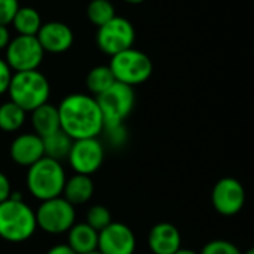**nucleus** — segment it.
<instances>
[{
    "label": "nucleus",
    "mask_w": 254,
    "mask_h": 254,
    "mask_svg": "<svg viewBox=\"0 0 254 254\" xmlns=\"http://www.w3.org/2000/svg\"><path fill=\"white\" fill-rule=\"evenodd\" d=\"M12 195V189H10V182L9 179L0 171V202L6 201L7 198H10Z\"/></svg>",
    "instance_id": "obj_29"
},
{
    "label": "nucleus",
    "mask_w": 254,
    "mask_h": 254,
    "mask_svg": "<svg viewBox=\"0 0 254 254\" xmlns=\"http://www.w3.org/2000/svg\"><path fill=\"white\" fill-rule=\"evenodd\" d=\"M45 51L36 36H18L10 39L4 49V61L13 73L37 70L43 63Z\"/></svg>",
    "instance_id": "obj_9"
},
{
    "label": "nucleus",
    "mask_w": 254,
    "mask_h": 254,
    "mask_svg": "<svg viewBox=\"0 0 254 254\" xmlns=\"http://www.w3.org/2000/svg\"><path fill=\"white\" fill-rule=\"evenodd\" d=\"M67 161L76 174L92 176L104 161V147L98 137L73 140Z\"/></svg>",
    "instance_id": "obj_10"
},
{
    "label": "nucleus",
    "mask_w": 254,
    "mask_h": 254,
    "mask_svg": "<svg viewBox=\"0 0 254 254\" xmlns=\"http://www.w3.org/2000/svg\"><path fill=\"white\" fill-rule=\"evenodd\" d=\"M124 1H127V3H129V4H140V3H143V1H146V0H124Z\"/></svg>",
    "instance_id": "obj_33"
},
{
    "label": "nucleus",
    "mask_w": 254,
    "mask_h": 254,
    "mask_svg": "<svg viewBox=\"0 0 254 254\" xmlns=\"http://www.w3.org/2000/svg\"><path fill=\"white\" fill-rule=\"evenodd\" d=\"M101 134L106 135L109 144L113 146V147H121L122 144H125L127 137H128L124 124H121V125H113V127H104Z\"/></svg>",
    "instance_id": "obj_26"
},
{
    "label": "nucleus",
    "mask_w": 254,
    "mask_h": 254,
    "mask_svg": "<svg viewBox=\"0 0 254 254\" xmlns=\"http://www.w3.org/2000/svg\"><path fill=\"white\" fill-rule=\"evenodd\" d=\"M9 155L15 164L27 168L31 167L33 164H36L39 159L45 156L42 137H39L34 132L19 134L10 143Z\"/></svg>",
    "instance_id": "obj_14"
},
{
    "label": "nucleus",
    "mask_w": 254,
    "mask_h": 254,
    "mask_svg": "<svg viewBox=\"0 0 254 254\" xmlns=\"http://www.w3.org/2000/svg\"><path fill=\"white\" fill-rule=\"evenodd\" d=\"M211 204L214 210L222 216L238 214L246 204V189L234 177L220 179L211 192Z\"/></svg>",
    "instance_id": "obj_11"
},
{
    "label": "nucleus",
    "mask_w": 254,
    "mask_h": 254,
    "mask_svg": "<svg viewBox=\"0 0 254 254\" xmlns=\"http://www.w3.org/2000/svg\"><path fill=\"white\" fill-rule=\"evenodd\" d=\"M7 94L9 100L24 112H33L39 106L48 103L51 85L46 76L39 70L16 71L12 74Z\"/></svg>",
    "instance_id": "obj_3"
},
{
    "label": "nucleus",
    "mask_w": 254,
    "mask_h": 254,
    "mask_svg": "<svg viewBox=\"0 0 254 254\" xmlns=\"http://www.w3.org/2000/svg\"><path fill=\"white\" fill-rule=\"evenodd\" d=\"M10 31L7 25H0V51H4L10 42Z\"/></svg>",
    "instance_id": "obj_30"
},
{
    "label": "nucleus",
    "mask_w": 254,
    "mask_h": 254,
    "mask_svg": "<svg viewBox=\"0 0 254 254\" xmlns=\"http://www.w3.org/2000/svg\"><path fill=\"white\" fill-rule=\"evenodd\" d=\"M112 213L104 205H92L86 213V225L100 232L112 223Z\"/></svg>",
    "instance_id": "obj_24"
},
{
    "label": "nucleus",
    "mask_w": 254,
    "mask_h": 254,
    "mask_svg": "<svg viewBox=\"0 0 254 254\" xmlns=\"http://www.w3.org/2000/svg\"><path fill=\"white\" fill-rule=\"evenodd\" d=\"M43 21L37 9L31 6H19L10 25L18 36H36Z\"/></svg>",
    "instance_id": "obj_19"
},
{
    "label": "nucleus",
    "mask_w": 254,
    "mask_h": 254,
    "mask_svg": "<svg viewBox=\"0 0 254 254\" xmlns=\"http://www.w3.org/2000/svg\"><path fill=\"white\" fill-rule=\"evenodd\" d=\"M147 244L152 254H174L182 249V235L174 225L162 222L150 229Z\"/></svg>",
    "instance_id": "obj_15"
},
{
    "label": "nucleus",
    "mask_w": 254,
    "mask_h": 254,
    "mask_svg": "<svg viewBox=\"0 0 254 254\" xmlns=\"http://www.w3.org/2000/svg\"><path fill=\"white\" fill-rule=\"evenodd\" d=\"M34 214L37 228H40L49 235H60L68 232L76 222L74 207L63 196L42 201L40 207Z\"/></svg>",
    "instance_id": "obj_8"
},
{
    "label": "nucleus",
    "mask_w": 254,
    "mask_h": 254,
    "mask_svg": "<svg viewBox=\"0 0 254 254\" xmlns=\"http://www.w3.org/2000/svg\"><path fill=\"white\" fill-rule=\"evenodd\" d=\"M27 118V112H24L19 106L12 103L10 100L0 106V129L4 132L18 131Z\"/></svg>",
    "instance_id": "obj_22"
},
{
    "label": "nucleus",
    "mask_w": 254,
    "mask_h": 254,
    "mask_svg": "<svg viewBox=\"0 0 254 254\" xmlns=\"http://www.w3.org/2000/svg\"><path fill=\"white\" fill-rule=\"evenodd\" d=\"M109 67L116 82L131 88L147 82L153 73L150 57L134 46L110 57Z\"/></svg>",
    "instance_id": "obj_5"
},
{
    "label": "nucleus",
    "mask_w": 254,
    "mask_h": 254,
    "mask_svg": "<svg viewBox=\"0 0 254 254\" xmlns=\"http://www.w3.org/2000/svg\"><path fill=\"white\" fill-rule=\"evenodd\" d=\"M135 247V235L124 223L112 222L98 232L97 250L101 254H134Z\"/></svg>",
    "instance_id": "obj_12"
},
{
    "label": "nucleus",
    "mask_w": 254,
    "mask_h": 254,
    "mask_svg": "<svg viewBox=\"0 0 254 254\" xmlns=\"http://www.w3.org/2000/svg\"><path fill=\"white\" fill-rule=\"evenodd\" d=\"M98 232L86 223H74L68 231V247L76 254H86L97 250Z\"/></svg>",
    "instance_id": "obj_18"
},
{
    "label": "nucleus",
    "mask_w": 254,
    "mask_h": 254,
    "mask_svg": "<svg viewBox=\"0 0 254 254\" xmlns=\"http://www.w3.org/2000/svg\"><path fill=\"white\" fill-rule=\"evenodd\" d=\"M18 7V0H0V25H10Z\"/></svg>",
    "instance_id": "obj_27"
},
{
    "label": "nucleus",
    "mask_w": 254,
    "mask_h": 254,
    "mask_svg": "<svg viewBox=\"0 0 254 254\" xmlns=\"http://www.w3.org/2000/svg\"><path fill=\"white\" fill-rule=\"evenodd\" d=\"M115 82L116 80H115L113 73H112L109 65H95V67H92L89 70V73L86 74V79H85V85H86L88 91L91 92L89 95H92V97H97V95L103 94Z\"/></svg>",
    "instance_id": "obj_21"
},
{
    "label": "nucleus",
    "mask_w": 254,
    "mask_h": 254,
    "mask_svg": "<svg viewBox=\"0 0 254 254\" xmlns=\"http://www.w3.org/2000/svg\"><path fill=\"white\" fill-rule=\"evenodd\" d=\"M30 113H31V125L34 134H37L39 137L43 138L61 129L57 106L51 103H45Z\"/></svg>",
    "instance_id": "obj_16"
},
{
    "label": "nucleus",
    "mask_w": 254,
    "mask_h": 254,
    "mask_svg": "<svg viewBox=\"0 0 254 254\" xmlns=\"http://www.w3.org/2000/svg\"><path fill=\"white\" fill-rule=\"evenodd\" d=\"M174 254H199V253H196V252H193V250H190V249H179V250H177Z\"/></svg>",
    "instance_id": "obj_32"
},
{
    "label": "nucleus",
    "mask_w": 254,
    "mask_h": 254,
    "mask_svg": "<svg viewBox=\"0 0 254 254\" xmlns=\"http://www.w3.org/2000/svg\"><path fill=\"white\" fill-rule=\"evenodd\" d=\"M43 141V152L46 158L55 159L58 162H61L63 159H67L70 147L73 144V140L63 132L61 129L42 138Z\"/></svg>",
    "instance_id": "obj_20"
},
{
    "label": "nucleus",
    "mask_w": 254,
    "mask_h": 254,
    "mask_svg": "<svg viewBox=\"0 0 254 254\" xmlns=\"http://www.w3.org/2000/svg\"><path fill=\"white\" fill-rule=\"evenodd\" d=\"M42 49L49 54H63L67 52L74 43L73 30L61 21L43 22L40 30L36 34Z\"/></svg>",
    "instance_id": "obj_13"
},
{
    "label": "nucleus",
    "mask_w": 254,
    "mask_h": 254,
    "mask_svg": "<svg viewBox=\"0 0 254 254\" xmlns=\"http://www.w3.org/2000/svg\"><path fill=\"white\" fill-rule=\"evenodd\" d=\"M57 107L61 131L71 140L94 138L103 132L104 121L95 97L83 92L68 94Z\"/></svg>",
    "instance_id": "obj_1"
},
{
    "label": "nucleus",
    "mask_w": 254,
    "mask_h": 254,
    "mask_svg": "<svg viewBox=\"0 0 254 254\" xmlns=\"http://www.w3.org/2000/svg\"><path fill=\"white\" fill-rule=\"evenodd\" d=\"M86 16L98 28L116 16V9L110 0H91L86 6Z\"/></svg>",
    "instance_id": "obj_23"
},
{
    "label": "nucleus",
    "mask_w": 254,
    "mask_h": 254,
    "mask_svg": "<svg viewBox=\"0 0 254 254\" xmlns=\"http://www.w3.org/2000/svg\"><path fill=\"white\" fill-rule=\"evenodd\" d=\"M65 180L61 162L46 156L28 167L27 171V189L39 201L61 196Z\"/></svg>",
    "instance_id": "obj_4"
},
{
    "label": "nucleus",
    "mask_w": 254,
    "mask_h": 254,
    "mask_svg": "<svg viewBox=\"0 0 254 254\" xmlns=\"http://www.w3.org/2000/svg\"><path fill=\"white\" fill-rule=\"evenodd\" d=\"M199 254H243V252L231 241L214 240L207 243Z\"/></svg>",
    "instance_id": "obj_25"
},
{
    "label": "nucleus",
    "mask_w": 254,
    "mask_h": 254,
    "mask_svg": "<svg viewBox=\"0 0 254 254\" xmlns=\"http://www.w3.org/2000/svg\"><path fill=\"white\" fill-rule=\"evenodd\" d=\"M12 74H13V71L10 70V67L4 61V58H0V95H3L4 92H7V88H9V82L12 79Z\"/></svg>",
    "instance_id": "obj_28"
},
{
    "label": "nucleus",
    "mask_w": 254,
    "mask_h": 254,
    "mask_svg": "<svg viewBox=\"0 0 254 254\" xmlns=\"http://www.w3.org/2000/svg\"><path fill=\"white\" fill-rule=\"evenodd\" d=\"M37 229L34 211L22 201L19 193L0 202V238L7 243H24Z\"/></svg>",
    "instance_id": "obj_2"
},
{
    "label": "nucleus",
    "mask_w": 254,
    "mask_h": 254,
    "mask_svg": "<svg viewBox=\"0 0 254 254\" xmlns=\"http://www.w3.org/2000/svg\"><path fill=\"white\" fill-rule=\"evenodd\" d=\"M103 115L104 127L121 125L131 115L135 106L134 88L115 82L109 89L95 97Z\"/></svg>",
    "instance_id": "obj_6"
},
{
    "label": "nucleus",
    "mask_w": 254,
    "mask_h": 254,
    "mask_svg": "<svg viewBox=\"0 0 254 254\" xmlns=\"http://www.w3.org/2000/svg\"><path fill=\"white\" fill-rule=\"evenodd\" d=\"M86 254H101L98 250H95V252H91V253H86Z\"/></svg>",
    "instance_id": "obj_35"
},
{
    "label": "nucleus",
    "mask_w": 254,
    "mask_h": 254,
    "mask_svg": "<svg viewBox=\"0 0 254 254\" xmlns=\"http://www.w3.org/2000/svg\"><path fill=\"white\" fill-rule=\"evenodd\" d=\"M46 254H76L67 244H58V246H54L52 249L48 250Z\"/></svg>",
    "instance_id": "obj_31"
},
{
    "label": "nucleus",
    "mask_w": 254,
    "mask_h": 254,
    "mask_svg": "<svg viewBox=\"0 0 254 254\" xmlns=\"http://www.w3.org/2000/svg\"><path fill=\"white\" fill-rule=\"evenodd\" d=\"M94 195V183L91 176L74 174L65 180L61 196L68 201L73 207L88 202Z\"/></svg>",
    "instance_id": "obj_17"
},
{
    "label": "nucleus",
    "mask_w": 254,
    "mask_h": 254,
    "mask_svg": "<svg viewBox=\"0 0 254 254\" xmlns=\"http://www.w3.org/2000/svg\"><path fill=\"white\" fill-rule=\"evenodd\" d=\"M243 254H254V250L253 249H250V250H247L246 253H243Z\"/></svg>",
    "instance_id": "obj_34"
},
{
    "label": "nucleus",
    "mask_w": 254,
    "mask_h": 254,
    "mask_svg": "<svg viewBox=\"0 0 254 254\" xmlns=\"http://www.w3.org/2000/svg\"><path fill=\"white\" fill-rule=\"evenodd\" d=\"M134 42L135 28L132 22L124 16L116 15L110 21L97 28L95 43L98 49L109 57H113L125 49L132 48Z\"/></svg>",
    "instance_id": "obj_7"
}]
</instances>
